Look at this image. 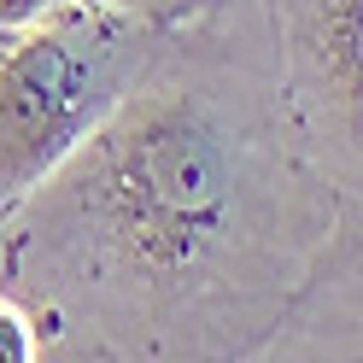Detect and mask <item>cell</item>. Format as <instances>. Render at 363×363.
Returning <instances> with one entry per match:
<instances>
[{
  "label": "cell",
  "mask_w": 363,
  "mask_h": 363,
  "mask_svg": "<svg viewBox=\"0 0 363 363\" xmlns=\"http://www.w3.org/2000/svg\"><path fill=\"white\" fill-rule=\"evenodd\" d=\"M293 123L264 0L158 30L106 123L0 217V269L118 363H240L346 235Z\"/></svg>",
  "instance_id": "cell-1"
},
{
  "label": "cell",
  "mask_w": 363,
  "mask_h": 363,
  "mask_svg": "<svg viewBox=\"0 0 363 363\" xmlns=\"http://www.w3.org/2000/svg\"><path fill=\"white\" fill-rule=\"evenodd\" d=\"M164 24L71 0L0 48V217L41 188L147 71Z\"/></svg>",
  "instance_id": "cell-2"
},
{
  "label": "cell",
  "mask_w": 363,
  "mask_h": 363,
  "mask_svg": "<svg viewBox=\"0 0 363 363\" xmlns=\"http://www.w3.org/2000/svg\"><path fill=\"white\" fill-rule=\"evenodd\" d=\"M264 18L293 123L363 229V0H264Z\"/></svg>",
  "instance_id": "cell-3"
},
{
  "label": "cell",
  "mask_w": 363,
  "mask_h": 363,
  "mask_svg": "<svg viewBox=\"0 0 363 363\" xmlns=\"http://www.w3.org/2000/svg\"><path fill=\"white\" fill-rule=\"evenodd\" d=\"M240 363H363V229L357 223H346L323 276Z\"/></svg>",
  "instance_id": "cell-4"
},
{
  "label": "cell",
  "mask_w": 363,
  "mask_h": 363,
  "mask_svg": "<svg viewBox=\"0 0 363 363\" xmlns=\"http://www.w3.org/2000/svg\"><path fill=\"white\" fill-rule=\"evenodd\" d=\"M0 363H118V357H106L100 346L41 316L0 269Z\"/></svg>",
  "instance_id": "cell-5"
},
{
  "label": "cell",
  "mask_w": 363,
  "mask_h": 363,
  "mask_svg": "<svg viewBox=\"0 0 363 363\" xmlns=\"http://www.w3.org/2000/svg\"><path fill=\"white\" fill-rule=\"evenodd\" d=\"M88 6H106V12L141 18V24H176V18H188L194 6H206V0H88Z\"/></svg>",
  "instance_id": "cell-6"
},
{
  "label": "cell",
  "mask_w": 363,
  "mask_h": 363,
  "mask_svg": "<svg viewBox=\"0 0 363 363\" xmlns=\"http://www.w3.org/2000/svg\"><path fill=\"white\" fill-rule=\"evenodd\" d=\"M65 6H71V0H0V35H24V30L48 24Z\"/></svg>",
  "instance_id": "cell-7"
},
{
  "label": "cell",
  "mask_w": 363,
  "mask_h": 363,
  "mask_svg": "<svg viewBox=\"0 0 363 363\" xmlns=\"http://www.w3.org/2000/svg\"><path fill=\"white\" fill-rule=\"evenodd\" d=\"M6 41H12V35H0V48H6Z\"/></svg>",
  "instance_id": "cell-8"
}]
</instances>
